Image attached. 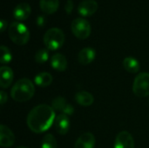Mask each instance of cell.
Instances as JSON below:
<instances>
[{"label": "cell", "instance_id": "1", "mask_svg": "<svg viewBox=\"0 0 149 148\" xmlns=\"http://www.w3.org/2000/svg\"><path fill=\"white\" fill-rule=\"evenodd\" d=\"M54 109L45 104L35 106L28 114L26 123L30 130L35 133L47 131L55 120Z\"/></svg>", "mask_w": 149, "mask_h": 148}, {"label": "cell", "instance_id": "2", "mask_svg": "<svg viewBox=\"0 0 149 148\" xmlns=\"http://www.w3.org/2000/svg\"><path fill=\"white\" fill-rule=\"evenodd\" d=\"M35 93V86L33 83L26 79L17 80L11 88L10 96L17 102H26L30 100Z\"/></svg>", "mask_w": 149, "mask_h": 148}, {"label": "cell", "instance_id": "3", "mask_svg": "<svg viewBox=\"0 0 149 148\" xmlns=\"http://www.w3.org/2000/svg\"><path fill=\"white\" fill-rule=\"evenodd\" d=\"M8 34L10 40L17 45L25 44L30 38L29 29L22 23H11L8 29Z\"/></svg>", "mask_w": 149, "mask_h": 148}, {"label": "cell", "instance_id": "4", "mask_svg": "<svg viewBox=\"0 0 149 148\" xmlns=\"http://www.w3.org/2000/svg\"><path fill=\"white\" fill-rule=\"evenodd\" d=\"M65 42V34L58 28H51L44 35V44L47 50L56 51L61 48Z\"/></svg>", "mask_w": 149, "mask_h": 148}, {"label": "cell", "instance_id": "5", "mask_svg": "<svg viewBox=\"0 0 149 148\" xmlns=\"http://www.w3.org/2000/svg\"><path fill=\"white\" fill-rule=\"evenodd\" d=\"M71 29L73 35L79 39H86L91 34L90 23L82 17L75 18L71 24Z\"/></svg>", "mask_w": 149, "mask_h": 148}, {"label": "cell", "instance_id": "6", "mask_svg": "<svg viewBox=\"0 0 149 148\" xmlns=\"http://www.w3.org/2000/svg\"><path fill=\"white\" fill-rule=\"evenodd\" d=\"M133 92L140 98L149 96V73L141 72L137 75L134 81Z\"/></svg>", "mask_w": 149, "mask_h": 148}, {"label": "cell", "instance_id": "7", "mask_svg": "<svg viewBox=\"0 0 149 148\" xmlns=\"http://www.w3.org/2000/svg\"><path fill=\"white\" fill-rule=\"evenodd\" d=\"M114 148H134L133 136L127 131H122L116 136Z\"/></svg>", "mask_w": 149, "mask_h": 148}, {"label": "cell", "instance_id": "8", "mask_svg": "<svg viewBox=\"0 0 149 148\" xmlns=\"http://www.w3.org/2000/svg\"><path fill=\"white\" fill-rule=\"evenodd\" d=\"M52 107L54 110H57L63 114L65 115H72L74 113V108L72 105L68 104L65 98L63 97H58L55 98L52 102Z\"/></svg>", "mask_w": 149, "mask_h": 148}, {"label": "cell", "instance_id": "9", "mask_svg": "<svg viewBox=\"0 0 149 148\" xmlns=\"http://www.w3.org/2000/svg\"><path fill=\"white\" fill-rule=\"evenodd\" d=\"M53 125L56 132L61 135L66 134L70 130V120L67 115L63 113L56 116Z\"/></svg>", "mask_w": 149, "mask_h": 148}, {"label": "cell", "instance_id": "10", "mask_svg": "<svg viewBox=\"0 0 149 148\" xmlns=\"http://www.w3.org/2000/svg\"><path fill=\"white\" fill-rule=\"evenodd\" d=\"M15 142V136L12 131L6 126H0V146L3 147H10Z\"/></svg>", "mask_w": 149, "mask_h": 148}, {"label": "cell", "instance_id": "11", "mask_svg": "<svg viewBox=\"0 0 149 148\" xmlns=\"http://www.w3.org/2000/svg\"><path fill=\"white\" fill-rule=\"evenodd\" d=\"M98 7V3L96 1L85 0L79 4L78 11L83 17H90L97 11Z\"/></svg>", "mask_w": 149, "mask_h": 148}, {"label": "cell", "instance_id": "12", "mask_svg": "<svg viewBox=\"0 0 149 148\" xmlns=\"http://www.w3.org/2000/svg\"><path fill=\"white\" fill-rule=\"evenodd\" d=\"M31 8L27 3H18L13 10V17L18 21L26 20L31 15Z\"/></svg>", "mask_w": 149, "mask_h": 148}, {"label": "cell", "instance_id": "13", "mask_svg": "<svg viewBox=\"0 0 149 148\" xmlns=\"http://www.w3.org/2000/svg\"><path fill=\"white\" fill-rule=\"evenodd\" d=\"M95 137L91 133H82L75 142L74 148H94Z\"/></svg>", "mask_w": 149, "mask_h": 148}, {"label": "cell", "instance_id": "14", "mask_svg": "<svg viewBox=\"0 0 149 148\" xmlns=\"http://www.w3.org/2000/svg\"><path fill=\"white\" fill-rule=\"evenodd\" d=\"M0 74H1L0 86L3 89L8 88L13 81V77H14L13 71L9 66L3 65L0 68Z\"/></svg>", "mask_w": 149, "mask_h": 148}, {"label": "cell", "instance_id": "15", "mask_svg": "<svg viewBox=\"0 0 149 148\" xmlns=\"http://www.w3.org/2000/svg\"><path fill=\"white\" fill-rule=\"evenodd\" d=\"M96 57V52L94 49L86 47L82 49L78 54V61L83 65H87L91 64Z\"/></svg>", "mask_w": 149, "mask_h": 148}, {"label": "cell", "instance_id": "16", "mask_svg": "<svg viewBox=\"0 0 149 148\" xmlns=\"http://www.w3.org/2000/svg\"><path fill=\"white\" fill-rule=\"evenodd\" d=\"M51 65L58 72H65L67 68L66 58L63 54L56 53L51 58Z\"/></svg>", "mask_w": 149, "mask_h": 148}, {"label": "cell", "instance_id": "17", "mask_svg": "<svg viewBox=\"0 0 149 148\" xmlns=\"http://www.w3.org/2000/svg\"><path fill=\"white\" fill-rule=\"evenodd\" d=\"M59 6L58 0H40L39 1V7L40 10L48 15L55 13Z\"/></svg>", "mask_w": 149, "mask_h": 148}, {"label": "cell", "instance_id": "18", "mask_svg": "<svg viewBox=\"0 0 149 148\" xmlns=\"http://www.w3.org/2000/svg\"><path fill=\"white\" fill-rule=\"evenodd\" d=\"M75 100L79 105L82 106H90L93 105L94 99L90 92L86 91H80L75 94Z\"/></svg>", "mask_w": 149, "mask_h": 148}, {"label": "cell", "instance_id": "19", "mask_svg": "<svg viewBox=\"0 0 149 148\" xmlns=\"http://www.w3.org/2000/svg\"><path fill=\"white\" fill-rule=\"evenodd\" d=\"M123 66L125 70L130 73H137L141 68L139 61L133 57H127L126 58H124Z\"/></svg>", "mask_w": 149, "mask_h": 148}, {"label": "cell", "instance_id": "20", "mask_svg": "<svg viewBox=\"0 0 149 148\" xmlns=\"http://www.w3.org/2000/svg\"><path fill=\"white\" fill-rule=\"evenodd\" d=\"M52 76L51 73L49 72H40L38 73V75H36L35 79H34V81H35V84L40 87H46V86H49L52 83Z\"/></svg>", "mask_w": 149, "mask_h": 148}, {"label": "cell", "instance_id": "21", "mask_svg": "<svg viewBox=\"0 0 149 148\" xmlns=\"http://www.w3.org/2000/svg\"><path fill=\"white\" fill-rule=\"evenodd\" d=\"M41 148H58L56 139L52 134L47 133L44 136L41 142Z\"/></svg>", "mask_w": 149, "mask_h": 148}, {"label": "cell", "instance_id": "22", "mask_svg": "<svg viewBox=\"0 0 149 148\" xmlns=\"http://www.w3.org/2000/svg\"><path fill=\"white\" fill-rule=\"evenodd\" d=\"M0 52H1V55H0V62H1V64L5 65V64H8V63H10L11 61L12 55H11V52H10V51L9 50L8 47H6L4 45H2L0 47Z\"/></svg>", "mask_w": 149, "mask_h": 148}, {"label": "cell", "instance_id": "23", "mask_svg": "<svg viewBox=\"0 0 149 148\" xmlns=\"http://www.w3.org/2000/svg\"><path fill=\"white\" fill-rule=\"evenodd\" d=\"M49 59V52L46 49H40L35 54V61L38 64H45Z\"/></svg>", "mask_w": 149, "mask_h": 148}, {"label": "cell", "instance_id": "24", "mask_svg": "<svg viewBox=\"0 0 149 148\" xmlns=\"http://www.w3.org/2000/svg\"><path fill=\"white\" fill-rule=\"evenodd\" d=\"M73 7H74L73 2H72V0H67L66 4H65V10L66 13H67V14H71L72 11V10H73Z\"/></svg>", "mask_w": 149, "mask_h": 148}, {"label": "cell", "instance_id": "25", "mask_svg": "<svg viewBox=\"0 0 149 148\" xmlns=\"http://www.w3.org/2000/svg\"><path fill=\"white\" fill-rule=\"evenodd\" d=\"M8 99V95L4 91H1L0 92V103L2 106H3L5 104V102Z\"/></svg>", "mask_w": 149, "mask_h": 148}, {"label": "cell", "instance_id": "26", "mask_svg": "<svg viewBox=\"0 0 149 148\" xmlns=\"http://www.w3.org/2000/svg\"><path fill=\"white\" fill-rule=\"evenodd\" d=\"M37 24H38V25L40 26V27H41V26H44L45 24V17H43V16L38 17V18H37Z\"/></svg>", "mask_w": 149, "mask_h": 148}, {"label": "cell", "instance_id": "27", "mask_svg": "<svg viewBox=\"0 0 149 148\" xmlns=\"http://www.w3.org/2000/svg\"><path fill=\"white\" fill-rule=\"evenodd\" d=\"M7 24H8V23H7L6 20H4V19L1 20V22H0V29H1L2 32H3L5 31V29L7 28Z\"/></svg>", "mask_w": 149, "mask_h": 148}, {"label": "cell", "instance_id": "28", "mask_svg": "<svg viewBox=\"0 0 149 148\" xmlns=\"http://www.w3.org/2000/svg\"><path fill=\"white\" fill-rule=\"evenodd\" d=\"M17 148H27V147H18Z\"/></svg>", "mask_w": 149, "mask_h": 148}, {"label": "cell", "instance_id": "29", "mask_svg": "<svg viewBox=\"0 0 149 148\" xmlns=\"http://www.w3.org/2000/svg\"><path fill=\"white\" fill-rule=\"evenodd\" d=\"M148 103H149V100H148Z\"/></svg>", "mask_w": 149, "mask_h": 148}]
</instances>
